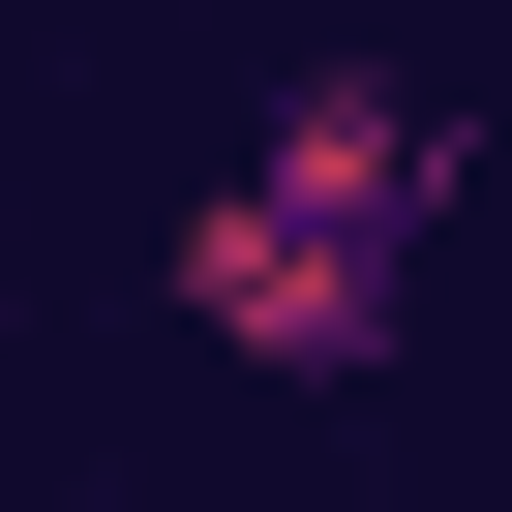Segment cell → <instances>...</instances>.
<instances>
[{
    "mask_svg": "<svg viewBox=\"0 0 512 512\" xmlns=\"http://www.w3.org/2000/svg\"><path fill=\"white\" fill-rule=\"evenodd\" d=\"M422 241H452V91L422 61H302L211 151V211H181V332L272 362V392H362L422 332Z\"/></svg>",
    "mask_w": 512,
    "mask_h": 512,
    "instance_id": "6da1fadb",
    "label": "cell"
}]
</instances>
